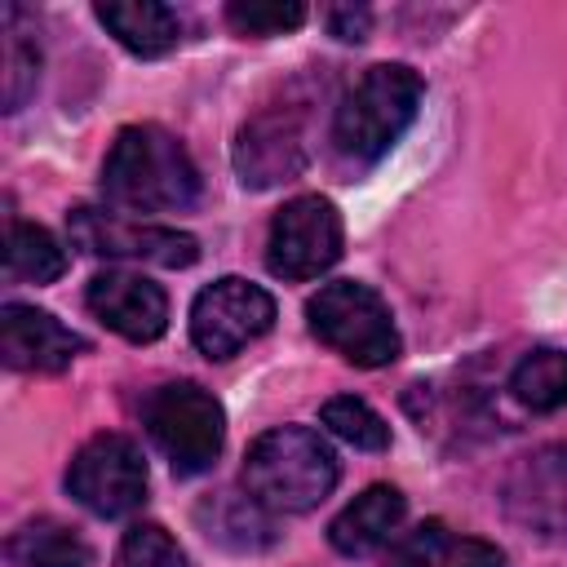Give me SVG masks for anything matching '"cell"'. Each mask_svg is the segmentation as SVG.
Listing matches in <instances>:
<instances>
[{
    "label": "cell",
    "instance_id": "cell-1",
    "mask_svg": "<svg viewBox=\"0 0 567 567\" xmlns=\"http://www.w3.org/2000/svg\"><path fill=\"white\" fill-rule=\"evenodd\" d=\"M102 195L124 213H182L199 199V168L186 146L159 124L115 133L102 164Z\"/></svg>",
    "mask_w": 567,
    "mask_h": 567
},
{
    "label": "cell",
    "instance_id": "cell-2",
    "mask_svg": "<svg viewBox=\"0 0 567 567\" xmlns=\"http://www.w3.org/2000/svg\"><path fill=\"white\" fill-rule=\"evenodd\" d=\"M337 452L306 425H279L248 443L244 492L270 514H306L337 487Z\"/></svg>",
    "mask_w": 567,
    "mask_h": 567
},
{
    "label": "cell",
    "instance_id": "cell-3",
    "mask_svg": "<svg viewBox=\"0 0 567 567\" xmlns=\"http://www.w3.org/2000/svg\"><path fill=\"white\" fill-rule=\"evenodd\" d=\"M421 75L403 62H377L368 66L354 89L341 97L332 115V151L341 164H377L416 120L421 106Z\"/></svg>",
    "mask_w": 567,
    "mask_h": 567
},
{
    "label": "cell",
    "instance_id": "cell-4",
    "mask_svg": "<svg viewBox=\"0 0 567 567\" xmlns=\"http://www.w3.org/2000/svg\"><path fill=\"white\" fill-rule=\"evenodd\" d=\"M310 332L354 368H385L399 359V328L377 288L332 279L306 301Z\"/></svg>",
    "mask_w": 567,
    "mask_h": 567
},
{
    "label": "cell",
    "instance_id": "cell-5",
    "mask_svg": "<svg viewBox=\"0 0 567 567\" xmlns=\"http://www.w3.org/2000/svg\"><path fill=\"white\" fill-rule=\"evenodd\" d=\"M142 425L177 478L213 470L226 443V412L199 381H168L151 390L142 403Z\"/></svg>",
    "mask_w": 567,
    "mask_h": 567
},
{
    "label": "cell",
    "instance_id": "cell-6",
    "mask_svg": "<svg viewBox=\"0 0 567 567\" xmlns=\"http://www.w3.org/2000/svg\"><path fill=\"white\" fill-rule=\"evenodd\" d=\"M341 244H346V230H341L337 204L323 199V195H297L270 221L266 270L275 279H288V284L319 279L323 270L337 266Z\"/></svg>",
    "mask_w": 567,
    "mask_h": 567
},
{
    "label": "cell",
    "instance_id": "cell-7",
    "mask_svg": "<svg viewBox=\"0 0 567 567\" xmlns=\"http://www.w3.org/2000/svg\"><path fill=\"white\" fill-rule=\"evenodd\" d=\"M66 492L97 518H124L146 501V461L124 434H93L66 465Z\"/></svg>",
    "mask_w": 567,
    "mask_h": 567
},
{
    "label": "cell",
    "instance_id": "cell-8",
    "mask_svg": "<svg viewBox=\"0 0 567 567\" xmlns=\"http://www.w3.org/2000/svg\"><path fill=\"white\" fill-rule=\"evenodd\" d=\"M66 235L89 257L151 261V266H164V270L195 266V257H199V239L186 235V230H168V226H151V221H128L120 213L89 208V204L71 208Z\"/></svg>",
    "mask_w": 567,
    "mask_h": 567
},
{
    "label": "cell",
    "instance_id": "cell-9",
    "mask_svg": "<svg viewBox=\"0 0 567 567\" xmlns=\"http://www.w3.org/2000/svg\"><path fill=\"white\" fill-rule=\"evenodd\" d=\"M275 323V297L239 275H221L190 301V341L208 359H230Z\"/></svg>",
    "mask_w": 567,
    "mask_h": 567
},
{
    "label": "cell",
    "instance_id": "cell-10",
    "mask_svg": "<svg viewBox=\"0 0 567 567\" xmlns=\"http://www.w3.org/2000/svg\"><path fill=\"white\" fill-rule=\"evenodd\" d=\"M235 173L248 190H270L292 182L310 164V128L297 106H266L257 111L235 137Z\"/></svg>",
    "mask_w": 567,
    "mask_h": 567
},
{
    "label": "cell",
    "instance_id": "cell-11",
    "mask_svg": "<svg viewBox=\"0 0 567 567\" xmlns=\"http://www.w3.org/2000/svg\"><path fill=\"white\" fill-rule=\"evenodd\" d=\"M505 514L540 536H567V447H536L505 474Z\"/></svg>",
    "mask_w": 567,
    "mask_h": 567
},
{
    "label": "cell",
    "instance_id": "cell-12",
    "mask_svg": "<svg viewBox=\"0 0 567 567\" xmlns=\"http://www.w3.org/2000/svg\"><path fill=\"white\" fill-rule=\"evenodd\" d=\"M84 306L93 310L97 323H106L124 341H155L168 328V297L155 279L133 275V270H102L84 288Z\"/></svg>",
    "mask_w": 567,
    "mask_h": 567
},
{
    "label": "cell",
    "instance_id": "cell-13",
    "mask_svg": "<svg viewBox=\"0 0 567 567\" xmlns=\"http://www.w3.org/2000/svg\"><path fill=\"white\" fill-rule=\"evenodd\" d=\"M84 350V337L58 323L49 310L4 301L0 310V359L13 372H62Z\"/></svg>",
    "mask_w": 567,
    "mask_h": 567
},
{
    "label": "cell",
    "instance_id": "cell-14",
    "mask_svg": "<svg viewBox=\"0 0 567 567\" xmlns=\"http://www.w3.org/2000/svg\"><path fill=\"white\" fill-rule=\"evenodd\" d=\"M195 523L213 545H221L230 554H261L279 540L275 514L239 487H221V492L204 496L195 505Z\"/></svg>",
    "mask_w": 567,
    "mask_h": 567
},
{
    "label": "cell",
    "instance_id": "cell-15",
    "mask_svg": "<svg viewBox=\"0 0 567 567\" xmlns=\"http://www.w3.org/2000/svg\"><path fill=\"white\" fill-rule=\"evenodd\" d=\"M385 567H505V554L492 540L461 536L447 523L430 518L385 549Z\"/></svg>",
    "mask_w": 567,
    "mask_h": 567
},
{
    "label": "cell",
    "instance_id": "cell-16",
    "mask_svg": "<svg viewBox=\"0 0 567 567\" xmlns=\"http://www.w3.org/2000/svg\"><path fill=\"white\" fill-rule=\"evenodd\" d=\"M403 514H408L403 492L390 487V483H372V487H363V492L328 523V540H332V549L346 554V558L372 554L377 545H385V540L394 536V527L403 523Z\"/></svg>",
    "mask_w": 567,
    "mask_h": 567
},
{
    "label": "cell",
    "instance_id": "cell-17",
    "mask_svg": "<svg viewBox=\"0 0 567 567\" xmlns=\"http://www.w3.org/2000/svg\"><path fill=\"white\" fill-rule=\"evenodd\" d=\"M97 22L137 58H164L168 49H177L182 40V18L177 9L159 4V0H102Z\"/></svg>",
    "mask_w": 567,
    "mask_h": 567
},
{
    "label": "cell",
    "instance_id": "cell-18",
    "mask_svg": "<svg viewBox=\"0 0 567 567\" xmlns=\"http://www.w3.org/2000/svg\"><path fill=\"white\" fill-rule=\"evenodd\" d=\"M0 35H4V111H22L40 80V44H35V18L22 4L0 9Z\"/></svg>",
    "mask_w": 567,
    "mask_h": 567
},
{
    "label": "cell",
    "instance_id": "cell-19",
    "mask_svg": "<svg viewBox=\"0 0 567 567\" xmlns=\"http://www.w3.org/2000/svg\"><path fill=\"white\" fill-rule=\"evenodd\" d=\"M9 563L18 567H89V545L80 540V532H71L58 518H31L22 523L9 545H4Z\"/></svg>",
    "mask_w": 567,
    "mask_h": 567
},
{
    "label": "cell",
    "instance_id": "cell-20",
    "mask_svg": "<svg viewBox=\"0 0 567 567\" xmlns=\"http://www.w3.org/2000/svg\"><path fill=\"white\" fill-rule=\"evenodd\" d=\"M4 270H9V279H22V284H53L66 270V252L44 226L9 221V230H4Z\"/></svg>",
    "mask_w": 567,
    "mask_h": 567
},
{
    "label": "cell",
    "instance_id": "cell-21",
    "mask_svg": "<svg viewBox=\"0 0 567 567\" xmlns=\"http://www.w3.org/2000/svg\"><path fill=\"white\" fill-rule=\"evenodd\" d=\"M509 394L532 412H558L567 408V350L540 346L518 359L509 372Z\"/></svg>",
    "mask_w": 567,
    "mask_h": 567
},
{
    "label": "cell",
    "instance_id": "cell-22",
    "mask_svg": "<svg viewBox=\"0 0 567 567\" xmlns=\"http://www.w3.org/2000/svg\"><path fill=\"white\" fill-rule=\"evenodd\" d=\"M319 421H323L341 443H350V447H359V452H385V447H390V425H385V416H381L377 408H368L363 399H354V394L328 399L323 412H319Z\"/></svg>",
    "mask_w": 567,
    "mask_h": 567
},
{
    "label": "cell",
    "instance_id": "cell-23",
    "mask_svg": "<svg viewBox=\"0 0 567 567\" xmlns=\"http://www.w3.org/2000/svg\"><path fill=\"white\" fill-rule=\"evenodd\" d=\"M226 22L239 35H284L306 22V4H297V0H230Z\"/></svg>",
    "mask_w": 567,
    "mask_h": 567
},
{
    "label": "cell",
    "instance_id": "cell-24",
    "mask_svg": "<svg viewBox=\"0 0 567 567\" xmlns=\"http://www.w3.org/2000/svg\"><path fill=\"white\" fill-rule=\"evenodd\" d=\"M115 567H190V558L159 523H137L124 532L115 549Z\"/></svg>",
    "mask_w": 567,
    "mask_h": 567
},
{
    "label": "cell",
    "instance_id": "cell-25",
    "mask_svg": "<svg viewBox=\"0 0 567 567\" xmlns=\"http://www.w3.org/2000/svg\"><path fill=\"white\" fill-rule=\"evenodd\" d=\"M368 27H372V9H363V4H337V9H328V31L337 40H346V44H359L368 35Z\"/></svg>",
    "mask_w": 567,
    "mask_h": 567
}]
</instances>
